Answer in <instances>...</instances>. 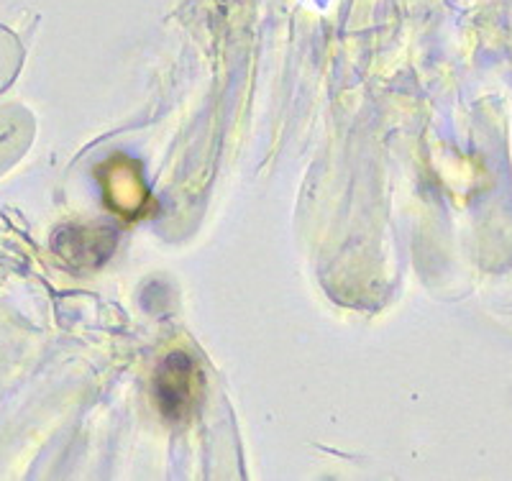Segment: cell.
Returning a JSON list of instances; mask_svg holds the SVG:
<instances>
[{
	"label": "cell",
	"mask_w": 512,
	"mask_h": 481,
	"mask_svg": "<svg viewBox=\"0 0 512 481\" xmlns=\"http://www.w3.org/2000/svg\"><path fill=\"white\" fill-rule=\"evenodd\" d=\"M195 382H198V369H195V361L190 356L177 351V354H169L164 359L157 384H154L157 405L164 418L182 420L192 410Z\"/></svg>",
	"instance_id": "cell-1"
},
{
	"label": "cell",
	"mask_w": 512,
	"mask_h": 481,
	"mask_svg": "<svg viewBox=\"0 0 512 481\" xmlns=\"http://www.w3.org/2000/svg\"><path fill=\"white\" fill-rule=\"evenodd\" d=\"M111 169V180H108V195H111V205L121 213H134L141 203L146 200L144 185H141L139 174L134 172L131 162H128V172H121V164H108Z\"/></svg>",
	"instance_id": "cell-2"
}]
</instances>
